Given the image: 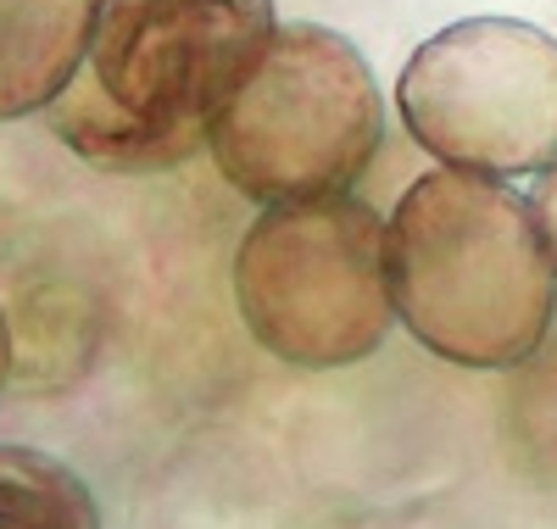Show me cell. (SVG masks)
I'll return each mask as SVG.
<instances>
[{"label": "cell", "instance_id": "7a4b0ae2", "mask_svg": "<svg viewBox=\"0 0 557 529\" xmlns=\"http://www.w3.org/2000/svg\"><path fill=\"white\" fill-rule=\"evenodd\" d=\"M396 318L457 368H519L557 312V268L535 207L491 173L430 168L391 212Z\"/></svg>", "mask_w": 557, "mask_h": 529}, {"label": "cell", "instance_id": "52a82bcc", "mask_svg": "<svg viewBox=\"0 0 557 529\" xmlns=\"http://www.w3.org/2000/svg\"><path fill=\"white\" fill-rule=\"evenodd\" d=\"M0 529H101V507L62 457L0 446Z\"/></svg>", "mask_w": 557, "mask_h": 529}, {"label": "cell", "instance_id": "ba28073f", "mask_svg": "<svg viewBox=\"0 0 557 529\" xmlns=\"http://www.w3.org/2000/svg\"><path fill=\"white\" fill-rule=\"evenodd\" d=\"M530 207H535L541 239H546V251H552V268H557V162H546V168H541V179H535V196H530Z\"/></svg>", "mask_w": 557, "mask_h": 529}, {"label": "cell", "instance_id": "5b68a950", "mask_svg": "<svg viewBox=\"0 0 557 529\" xmlns=\"http://www.w3.org/2000/svg\"><path fill=\"white\" fill-rule=\"evenodd\" d=\"M396 107L446 168L541 173L557 162V39L519 17L451 23L407 57Z\"/></svg>", "mask_w": 557, "mask_h": 529}, {"label": "cell", "instance_id": "6da1fadb", "mask_svg": "<svg viewBox=\"0 0 557 529\" xmlns=\"http://www.w3.org/2000/svg\"><path fill=\"white\" fill-rule=\"evenodd\" d=\"M273 28V0H101L51 134L112 173L190 162Z\"/></svg>", "mask_w": 557, "mask_h": 529}, {"label": "cell", "instance_id": "8992f818", "mask_svg": "<svg viewBox=\"0 0 557 529\" xmlns=\"http://www.w3.org/2000/svg\"><path fill=\"white\" fill-rule=\"evenodd\" d=\"M101 0H0V123L51 112L78 78Z\"/></svg>", "mask_w": 557, "mask_h": 529}, {"label": "cell", "instance_id": "3957f363", "mask_svg": "<svg viewBox=\"0 0 557 529\" xmlns=\"http://www.w3.org/2000/svg\"><path fill=\"white\" fill-rule=\"evenodd\" d=\"M385 139V101L362 51L318 23L273 28L235 95L207 128L218 173L240 196L318 201L346 196Z\"/></svg>", "mask_w": 557, "mask_h": 529}, {"label": "cell", "instance_id": "277c9868", "mask_svg": "<svg viewBox=\"0 0 557 529\" xmlns=\"http://www.w3.org/2000/svg\"><path fill=\"white\" fill-rule=\"evenodd\" d=\"M235 307L290 368L368 362L396 323L391 223L357 196L268 207L235 251Z\"/></svg>", "mask_w": 557, "mask_h": 529}, {"label": "cell", "instance_id": "9c48e42d", "mask_svg": "<svg viewBox=\"0 0 557 529\" xmlns=\"http://www.w3.org/2000/svg\"><path fill=\"white\" fill-rule=\"evenodd\" d=\"M12 373V334H7V312H0V384Z\"/></svg>", "mask_w": 557, "mask_h": 529}]
</instances>
